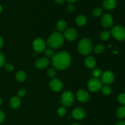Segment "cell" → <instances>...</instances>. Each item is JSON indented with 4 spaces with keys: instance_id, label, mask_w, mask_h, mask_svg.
<instances>
[{
    "instance_id": "obj_1",
    "label": "cell",
    "mask_w": 125,
    "mask_h": 125,
    "mask_svg": "<svg viewBox=\"0 0 125 125\" xmlns=\"http://www.w3.org/2000/svg\"><path fill=\"white\" fill-rule=\"evenodd\" d=\"M52 57V65L56 69L63 70L70 65L71 56L66 51L58 52Z\"/></svg>"
},
{
    "instance_id": "obj_2",
    "label": "cell",
    "mask_w": 125,
    "mask_h": 125,
    "mask_svg": "<svg viewBox=\"0 0 125 125\" xmlns=\"http://www.w3.org/2000/svg\"><path fill=\"white\" fill-rule=\"evenodd\" d=\"M64 42V37L60 32H54L49 37L47 44L51 48L57 49L61 47Z\"/></svg>"
},
{
    "instance_id": "obj_3",
    "label": "cell",
    "mask_w": 125,
    "mask_h": 125,
    "mask_svg": "<svg viewBox=\"0 0 125 125\" xmlns=\"http://www.w3.org/2000/svg\"><path fill=\"white\" fill-rule=\"evenodd\" d=\"M92 43L90 39L87 38H84L80 40L78 44V51L81 54H89L92 52Z\"/></svg>"
},
{
    "instance_id": "obj_4",
    "label": "cell",
    "mask_w": 125,
    "mask_h": 125,
    "mask_svg": "<svg viewBox=\"0 0 125 125\" xmlns=\"http://www.w3.org/2000/svg\"><path fill=\"white\" fill-rule=\"evenodd\" d=\"M111 34L117 40L124 41L125 40V29L122 26H115L111 29Z\"/></svg>"
},
{
    "instance_id": "obj_5",
    "label": "cell",
    "mask_w": 125,
    "mask_h": 125,
    "mask_svg": "<svg viewBox=\"0 0 125 125\" xmlns=\"http://www.w3.org/2000/svg\"><path fill=\"white\" fill-rule=\"evenodd\" d=\"M87 87L89 90L92 92H97L102 89L103 83L99 78H94L89 81Z\"/></svg>"
},
{
    "instance_id": "obj_6",
    "label": "cell",
    "mask_w": 125,
    "mask_h": 125,
    "mask_svg": "<svg viewBox=\"0 0 125 125\" xmlns=\"http://www.w3.org/2000/svg\"><path fill=\"white\" fill-rule=\"evenodd\" d=\"M74 97L73 93L70 91L65 92L61 96V103L66 107L70 106L74 103Z\"/></svg>"
},
{
    "instance_id": "obj_7",
    "label": "cell",
    "mask_w": 125,
    "mask_h": 125,
    "mask_svg": "<svg viewBox=\"0 0 125 125\" xmlns=\"http://www.w3.org/2000/svg\"><path fill=\"white\" fill-rule=\"evenodd\" d=\"M33 48L37 52H42L46 50V43L41 38H37L33 42Z\"/></svg>"
},
{
    "instance_id": "obj_8",
    "label": "cell",
    "mask_w": 125,
    "mask_h": 125,
    "mask_svg": "<svg viewBox=\"0 0 125 125\" xmlns=\"http://www.w3.org/2000/svg\"><path fill=\"white\" fill-rule=\"evenodd\" d=\"M115 80V75L111 71H106L102 73L101 82L106 85L112 84Z\"/></svg>"
},
{
    "instance_id": "obj_9",
    "label": "cell",
    "mask_w": 125,
    "mask_h": 125,
    "mask_svg": "<svg viewBox=\"0 0 125 125\" xmlns=\"http://www.w3.org/2000/svg\"><path fill=\"white\" fill-rule=\"evenodd\" d=\"M50 87L52 91L59 92L63 89V85L61 80L57 78H53L50 81Z\"/></svg>"
},
{
    "instance_id": "obj_10",
    "label": "cell",
    "mask_w": 125,
    "mask_h": 125,
    "mask_svg": "<svg viewBox=\"0 0 125 125\" xmlns=\"http://www.w3.org/2000/svg\"><path fill=\"white\" fill-rule=\"evenodd\" d=\"M63 37L69 41H73V40H75L78 37V32L74 28H67L65 31Z\"/></svg>"
},
{
    "instance_id": "obj_11",
    "label": "cell",
    "mask_w": 125,
    "mask_h": 125,
    "mask_svg": "<svg viewBox=\"0 0 125 125\" xmlns=\"http://www.w3.org/2000/svg\"><path fill=\"white\" fill-rule=\"evenodd\" d=\"M101 23L103 26L105 28H111L114 23V19L109 13H105L101 17Z\"/></svg>"
},
{
    "instance_id": "obj_12",
    "label": "cell",
    "mask_w": 125,
    "mask_h": 125,
    "mask_svg": "<svg viewBox=\"0 0 125 125\" xmlns=\"http://www.w3.org/2000/svg\"><path fill=\"white\" fill-rule=\"evenodd\" d=\"M72 117L76 120H82L85 117V111L83 109L77 107L72 111Z\"/></svg>"
},
{
    "instance_id": "obj_13",
    "label": "cell",
    "mask_w": 125,
    "mask_h": 125,
    "mask_svg": "<svg viewBox=\"0 0 125 125\" xmlns=\"http://www.w3.org/2000/svg\"><path fill=\"white\" fill-rule=\"evenodd\" d=\"M76 96L78 100L82 103H87L90 98L89 93L85 90H79L77 92Z\"/></svg>"
},
{
    "instance_id": "obj_14",
    "label": "cell",
    "mask_w": 125,
    "mask_h": 125,
    "mask_svg": "<svg viewBox=\"0 0 125 125\" xmlns=\"http://www.w3.org/2000/svg\"><path fill=\"white\" fill-rule=\"evenodd\" d=\"M50 64V61L46 57H41L38 59L35 62V67L39 69H43Z\"/></svg>"
},
{
    "instance_id": "obj_15",
    "label": "cell",
    "mask_w": 125,
    "mask_h": 125,
    "mask_svg": "<svg viewBox=\"0 0 125 125\" xmlns=\"http://www.w3.org/2000/svg\"><path fill=\"white\" fill-rule=\"evenodd\" d=\"M117 4V0H104L103 3V6L106 10H111L115 8Z\"/></svg>"
},
{
    "instance_id": "obj_16",
    "label": "cell",
    "mask_w": 125,
    "mask_h": 125,
    "mask_svg": "<svg viewBox=\"0 0 125 125\" xmlns=\"http://www.w3.org/2000/svg\"><path fill=\"white\" fill-rule=\"evenodd\" d=\"M84 63H85V65L87 68L92 69V68H94L96 66V61L94 57L89 56L85 59Z\"/></svg>"
},
{
    "instance_id": "obj_17",
    "label": "cell",
    "mask_w": 125,
    "mask_h": 125,
    "mask_svg": "<svg viewBox=\"0 0 125 125\" xmlns=\"http://www.w3.org/2000/svg\"><path fill=\"white\" fill-rule=\"evenodd\" d=\"M9 104L12 109H18L21 104L20 98L18 96H13L10 100Z\"/></svg>"
},
{
    "instance_id": "obj_18",
    "label": "cell",
    "mask_w": 125,
    "mask_h": 125,
    "mask_svg": "<svg viewBox=\"0 0 125 125\" xmlns=\"http://www.w3.org/2000/svg\"><path fill=\"white\" fill-rule=\"evenodd\" d=\"M87 21V19L85 16L83 15H80L76 19V23L77 25L79 26H83L86 24Z\"/></svg>"
},
{
    "instance_id": "obj_19",
    "label": "cell",
    "mask_w": 125,
    "mask_h": 125,
    "mask_svg": "<svg viewBox=\"0 0 125 125\" xmlns=\"http://www.w3.org/2000/svg\"><path fill=\"white\" fill-rule=\"evenodd\" d=\"M15 78L18 81L23 82L26 79L27 75L25 72H23V71H19L16 74Z\"/></svg>"
},
{
    "instance_id": "obj_20",
    "label": "cell",
    "mask_w": 125,
    "mask_h": 125,
    "mask_svg": "<svg viewBox=\"0 0 125 125\" xmlns=\"http://www.w3.org/2000/svg\"><path fill=\"white\" fill-rule=\"evenodd\" d=\"M116 116L118 118L123 119L125 118V106L120 107L116 112Z\"/></svg>"
},
{
    "instance_id": "obj_21",
    "label": "cell",
    "mask_w": 125,
    "mask_h": 125,
    "mask_svg": "<svg viewBox=\"0 0 125 125\" xmlns=\"http://www.w3.org/2000/svg\"><path fill=\"white\" fill-rule=\"evenodd\" d=\"M67 28V23L64 20H60L57 22L56 24V28L59 31H64Z\"/></svg>"
},
{
    "instance_id": "obj_22",
    "label": "cell",
    "mask_w": 125,
    "mask_h": 125,
    "mask_svg": "<svg viewBox=\"0 0 125 125\" xmlns=\"http://www.w3.org/2000/svg\"><path fill=\"white\" fill-rule=\"evenodd\" d=\"M111 36V32L108 31H103L100 34V39L102 40H107Z\"/></svg>"
},
{
    "instance_id": "obj_23",
    "label": "cell",
    "mask_w": 125,
    "mask_h": 125,
    "mask_svg": "<svg viewBox=\"0 0 125 125\" xmlns=\"http://www.w3.org/2000/svg\"><path fill=\"white\" fill-rule=\"evenodd\" d=\"M101 92H102V93L104 95H109L110 94H111V93H112V89H111L109 85H105L102 87Z\"/></svg>"
},
{
    "instance_id": "obj_24",
    "label": "cell",
    "mask_w": 125,
    "mask_h": 125,
    "mask_svg": "<svg viewBox=\"0 0 125 125\" xmlns=\"http://www.w3.org/2000/svg\"><path fill=\"white\" fill-rule=\"evenodd\" d=\"M104 50V46L101 44H98L94 48V51L96 54H100Z\"/></svg>"
},
{
    "instance_id": "obj_25",
    "label": "cell",
    "mask_w": 125,
    "mask_h": 125,
    "mask_svg": "<svg viewBox=\"0 0 125 125\" xmlns=\"http://www.w3.org/2000/svg\"><path fill=\"white\" fill-rule=\"evenodd\" d=\"M67 113V109L65 107H61L57 109V114L60 117H63Z\"/></svg>"
},
{
    "instance_id": "obj_26",
    "label": "cell",
    "mask_w": 125,
    "mask_h": 125,
    "mask_svg": "<svg viewBox=\"0 0 125 125\" xmlns=\"http://www.w3.org/2000/svg\"><path fill=\"white\" fill-rule=\"evenodd\" d=\"M93 75L95 78H98L100 76H101L102 75V71L101 70H100V68H95V69L93 70Z\"/></svg>"
},
{
    "instance_id": "obj_27",
    "label": "cell",
    "mask_w": 125,
    "mask_h": 125,
    "mask_svg": "<svg viewBox=\"0 0 125 125\" xmlns=\"http://www.w3.org/2000/svg\"><path fill=\"white\" fill-rule=\"evenodd\" d=\"M47 74L50 78L53 79V78H54V77L56 76V70L52 68H49L48 70L47 71Z\"/></svg>"
},
{
    "instance_id": "obj_28",
    "label": "cell",
    "mask_w": 125,
    "mask_h": 125,
    "mask_svg": "<svg viewBox=\"0 0 125 125\" xmlns=\"http://www.w3.org/2000/svg\"><path fill=\"white\" fill-rule=\"evenodd\" d=\"M102 12L103 10L101 9V8H100V7H96V8H95L93 10V15L95 17H100L101 15V13H102Z\"/></svg>"
},
{
    "instance_id": "obj_29",
    "label": "cell",
    "mask_w": 125,
    "mask_h": 125,
    "mask_svg": "<svg viewBox=\"0 0 125 125\" xmlns=\"http://www.w3.org/2000/svg\"><path fill=\"white\" fill-rule=\"evenodd\" d=\"M118 101L122 104H125V93H123L118 95Z\"/></svg>"
},
{
    "instance_id": "obj_30",
    "label": "cell",
    "mask_w": 125,
    "mask_h": 125,
    "mask_svg": "<svg viewBox=\"0 0 125 125\" xmlns=\"http://www.w3.org/2000/svg\"><path fill=\"white\" fill-rule=\"evenodd\" d=\"M44 51H45V54L46 55L47 57H51L54 56V51H52V49L51 48L46 49Z\"/></svg>"
},
{
    "instance_id": "obj_31",
    "label": "cell",
    "mask_w": 125,
    "mask_h": 125,
    "mask_svg": "<svg viewBox=\"0 0 125 125\" xmlns=\"http://www.w3.org/2000/svg\"><path fill=\"white\" fill-rule=\"evenodd\" d=\"M5 62H6V59L4 54L1 52H0V67H3L5 65Z\"/></svg>"
},
{
    "instance_id": "obj_32",
    "label": "cell",
    "mask_w": 125,
    "mask_h": 125,
    "mask_svg": "<svg viewBox=\"0 0 125 125\" xmlns=\"http://www.w3.org/2000/svg\"><path fill=\"white\" fill-rule=\"evenodd\" d=\"M5 69L7 72H11L14 70V67L11 63H7V64L5 65Z\"/></svg>"
},
{
    "instance_id": "obj_33",
    "label": "cell",
    "mask_w": 125,
    "mask_h": 125,
    "mask_svg": "<svg viewBox=\"0 0 125 125\" xmlns=\"http://www.w3.org/2000/svg\"><path fill=\"white\" fill-rule=\"evenodd\" d=\"M26 94V90L24 89H21L18 92V94H17L18 96H17L20 98L23 97V96H24Z\"/></svg>"
},
{
    "instance_id": "obj_34",
    "label": "cell",
    "mask_w": 125,
    "mask_h": 125,
    "mask_svg": "<svg viewBox=\"0 0 125 125\" xmlns=\"http://www.w3.org/2000/svg\"><path fill=\"white\" fill-rule=\"evenodd\" d=\"M67 10H68L69 12H73V11L74 10V5L72 4H71V3L69 4L67 6Z\"/></svg>"
},
{
    "instance_id": "obj_35",
    "label": "cell",
    "mask_w": 125,
    "mask_h": 125,
    "mask_svg": "<svg viewBox=\"0 0 125 125\" xmlns=\"http://www.w3.org/2000/svg\"><path fill=\"white\" fill-rule=\"evenodd\" d=\"M5 119V115L2 111H0V123H2Z\"/></svg>"
},
{
    "instance_id": "obj_36",
    "label": "cell",
    "mask_w": 125,
    "mask_h": 125,
    "mask_svg": "<svg viewBox=\"0 0 125 125\" xmlns=\"http://www.w3.org/2000/svg\"><path fill=\"white\" fill-rule=\"evenodd\" d=\"M55 2L57 4H63L65 2V0H54Z\"/></svg>"
},
{
    "instance_id": "obj_37",
    "label": "cell",
    "mask_w": 125,
    "mask_h": 125,
    "mask_svg": "<svg viewBox=\"0 0 125 125\" xmlns=\"http://www.w3.org/2000/svg\"><path fill=\"white\" fill-rule=\"evenodd\" d=\"M116 125H125V121L121 120L120 122H117Z\"/></svg>"
},
{
    "instance_id": "obj_38",
    "label": "cell",
    "mask_w": 125,
    "mask_h": 125,
    "mask_svg": "<svg viewBox=\"0 0 125 125\" xmlns=\"http://www.w3.org/2000/svg\"><path fill=\"white\" fill-rule=\"evenodd\" d=\"M3 43H4L3 40H2V38L0 37V49H1V48L2 47V46H3Z\"/></svg>"
},
{
    "instance_id": "obj_39",
    "label": "cell",
    "mask_w": 125,
    "mask_h": 125,
    "mask_svg": "<svg viewBox=\"0 0 125 125\" xmlns=\"http://www.w3.org/2000/svg\"><path fill=\"white\" fill-rule=\"evenodd\" d=\"M76 1H77V0H67V1H68V2H69L70 3H71V4H72V3H73V2H76Z\"/></svg>"
},
{
    "instance_id": "obj_40",
    "label": "cell",
    "mask_w": 125,
    "mask_h": 125,
    "mask_svg": "<svg viewBox=\"0 0 125 125\" xmlns=\"http://www.w3.org/2000/svg\"><path fill=\"white\" fill-rule=\"evenodd\" d=\"M2 7L1 4H0V14L2 13Z\"/></svg>"
},
{
    "instance_id": "obj_41",
    "label": "cell",
    "mask_w": 125,
    "mask_h": 125,
    "mask_svg": "<svg viewBox=\"0 0 125 125\" xmlns=\"http://www.w3.org/2000/svg\"><path fill=\"white\" fill-rule=\"evenodd\" d=\"M2 99L0 98V106H1V105L2 104Z\"/></svg>"
},
{
    "instance_id": "obj_42",
    "label": "cell",
    "mask_w": 125,
    "mask_h": 125,
    "mask_svg": "<svg viewBox=\"0 0 125 125\" xmlns=\"http://www.w3.org/2000/svg\"><path fill=\"white\" fill-rule=\"evenodd\" d=\"M72 125H79L78 123H73V124H72Z\"/></svg>"
}]
</instances>
